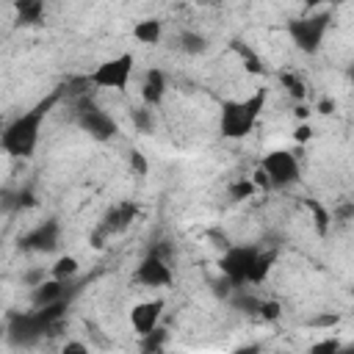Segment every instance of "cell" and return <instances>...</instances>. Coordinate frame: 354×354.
<instances>
[{"label":"cell","mask_w":354,"mask_h":354,"mask_svg":"<svg viewBox=\"0 0 354 354\" xmlns=\"http://www.w3.org/2000/svg\"><path fill=\"white\" fill-rule=\"evenodd\" d=\"M274 260H277V249H268V252H263V249H260V254H257V263H254V268H252V277H249V285H260V282L268 277V271H271Z\"/></svg>","instance_id":"obj_18"},{"label":"cell","mask_w":354,"mask_h":354,"mask_svg":"<svg viewBox=\"0 0 354 354\" xmlns=\"http://www.w3.org/2000/svg\"><path fill=\"white\" fill-rule=\"evenodd\" d=\"M343 346L337 343V340H321V343H315V346H310V351L313 354H324V351H340Z\"/></svg>","instance_id":"obj_29"},{"label":"cell","mask_w":354,"mask_h":354,"mask_svg":"<svg viewBox=\"0 0 354 354\" xmlns=\"http://www.w3.org/2000/svg\"><path fill=\"white\" fill-rule=\"evenodd\" d=\"M64 313H66V299H58L44 307H33L30 313H11L6 318V337L14 346H36L44 335H55L64 326Z\"/></svg>","instance_id":"obj_2"},{"label":"cell","mask_w":354,"mask_h":354,"mask_svg":"<svg viewBox=\"0 0 354 354\" xmlns=\"http://www.w3.org/2000/svg\"><path fill=\"white\" fill-rule=\"evenodd\" d=\"M64 97L61 88L50 91L44 100H39L33 108H28L25 113H19L17 119H11L3 133H0V147L3 152L14 155V158H30L36 144H39V133H41V122L47 119V113L55 108V102Z\"/></svg>","instance_id":"obj_1"},{"label":"cell","mask_w":354,"mask_h":354,"mask_svg":"<svg viewBox=\"0 0 354 354\" xmlns=\"http://www.w3.org/2000/svg\"><path fill=\"white\" fill-rule=\"evenodd\" d=\"M310 136H313V127H310V124H307V122H304V124H299V127H296V141H307V138H310Z\"/></svg>","instance_id":"obj_31"},{"label":"cell","mask_w":354,"mask_h":354,"mask_svg":"<svg viewBox=\"0 0 354 354\" xmlns=\"http://www.w3.org/2000/svg\"><path fill=\"white\" fill-rule=\"evenodd\" d=\"M72 119H75V124H77L83 133H88L94 141H111V138L119 133L116 119H113L111 113H105L88 94L72 100Z\"/></svg>","instance_id":"obj_4"},{"label":"cell","mask_w":354,"mask_h":354,"mask_svg":"<svg viewBox=\"0 0 354 354\" xmlns=\"http://www.w3.org/2000/svg\"><path fill=\"white\" fill-rule=\"evenodd\" d=\"M257 254H260V246H227L218 260V268L235 288H243V285H249Z\"/></svg>","instance_id":"obj_6"},{"label":"cell","mask_w":354,"mask_h":354,"mask_svg":"<svg viewBox=\"0 0 354 354\" xmlns=\"http://www.w3.org/2000/svg\"><path fill=\"white\" fill-rule=\"evenodd\" d=\"M133 55L130 53H122L116 58H108L102 61L88 77H91V86H100V88H113V91H124L127 88V80L133 75Z\"/></svg>","instance_id":"obj_8"},{"label":"cell","mask_w":354,"mask_h":354,"mask_svg":"<svg viewBox=\"0 0 354 354\" xmlns=\"http://www.w3.org/2000/svg\"><path fill=\"white\" fill-rule=\"evenodd\" d=\"M133 279L138 285H147V288H163L171 282V268H169V260L155 254V252H147L144 260L138 263Z\"/></svg>","instance_id":"obj_11"},{"label":"cell","mask_w":354,"mask_h":354,"mask_svg":"<svg viewBox=\"0 0 354 354\" xmlns=\"http://www.w3.org/2000/svg\"><path fill=\"white\" fill-rule=\"evenodd\" d=\"M58 238H61L58 218H44L19 238V246L28 249V252H53L58 246Z\"/></svg>","instance_id":"obj_10"},{"label":"cell","mask_w":354,"mask_h":354,"mask_svg":"<svg viewBox=\"0 0 354 354\" xmlns=\"http://www.w3.org/2000/svg\"><path fill=\"white\" fill-rule=\"evenodd\" d=\"M163 94H166V75H163V69H158V66L147 69L144 83H141V100H144V105H149V108L160 105L163 102Z\"/></svg>","instance_id":"obj_14"},{"label":"cell","mask_w":354,"mask_h":354,"mask_svg":"<svg viewBox=\"0 0 354 354\" xmlns=\"http://www.w3.org/2000/svg\"><path fill=\"white\" fill-rule=\"evenodd\" d=\"M348 77H351V83H354V64L348 66Z\"/></svg>","instance_id":"obj_36"},{"label":"cell","mask_w":354,"mask_h":354,"mask_svg":"<svg viewBox=\"0 0 354 354\" xmlns=\"http://www.w3.org/2000/svg\"><path fill=\"white\" fill-rule=\"evenodd\" d=\"M75 274H77V260L72 254L58 257V263L53 266V277H58V279H75Z\"/></svg>","instance_id":"obj_22"},{"label":"cell","mask_w":354,"mask_h":354,"mask_svg":"<svg viewBox=\"0 0 354 354\" xmlns=\"http://www.w3.org/2000/svg\"><path fill=\"white\" fill-rule=\"evenodd\" d=\"M257 315H263L266 321H277V318L282 315V310H279V301H274V299H268V301H260V307H257Z\"/></svg>","instance_id":"obj_25"},{"label":"cell","mask_w":354,"mask_h":354,"mask_svg":"<svg viewBox=\"0 0 354 354\" xmlns=\"http://www.w3.org/2000/svg\"><path fill=\"white\" fill-rule=\"evenodd\" d=\"M326 28H329V11H318V14L296 17V19L288 22V33H290L293 44H296L301 53H307V55L318 53Z\"/></svg>","instance_id":"obj_5"},{"label":"cell","mask_w":354,"mask_h":354,"mask_svg":"<svg viewBox=\"0 0 354 354\" xmlns=\"http://www.w3.org/2000/svg\"><path fill=\"white\" fill-rule=\"evenodd\" d=\"M163 307H166V304H163V299H149V301L136 304V307L130 310V324H133V329H136L138 335L152 332V329L158 326V321H160Z\"/></svg>","instance_id":"obj_12"},{"label":"cell","mask_w":354,"mask_h":354,"mask_svg":"<svg viewBox=\"0 0 354 354\" xmlns=\"http://www.w3.org/2000/svg\"><path fill=\"white\" fill-rule=\"evenodd\" d=\"M252 191H254V180H238V183H232V185H230V196H232L235 202H241V199L252 196Z\"/></svg>","instance_id":"obj_24"},{"label":"cell","mask_w":354,"mask_h":354,"mask_svg":"<svg viewBox=\"0 0 354 354\" xmlns=\"http://www.w3.org/2000/svg\"><path fill=\"white\" fill-rule=\"evenodd\" d=\"M127 163H130V169H133L136 174H147V169H149V166H147V158H144L138 149H130V152H127Z\"/></svg>","instance_id":"obj_26"},{"label":"cell","mask_w":354,"mask_h":354,"mask_svg":"<svg viewBox=\"0 0 354 354\" xmlns=\"http://www.w3.org/2000/svg\"><path fill=\"white\" fill-rule=\"evenodd\" d=\"M318 111H321V113H332V111H335V100H329V97H324V100L318 102Z\"/></svg>","instance_id":"obj_33"},{"label":"cell","mask_w":354,"mask_h":354,"mask_svg":"<svg viewBox=\"0 0 354 354\" xmlns=\"http://www.w3.org/2000/svg\"><path fill=\"white\" fill-rule=\"evenodd\" d=\"M279 83L288 88V94L293 97V100H304V94H307V86L293 75V72H279Z\"/></svg>","instance_id":"obj_20"},{"label":"cell","mask_w":354,"mask_h":354,"mask_svg":"<svg viewBox=\"0 0 354 354\" xmlns=\"http://www.w3.org/2000/svg\"><path fill=\"white\" fill-rule=\"evenodd\" d=\"M296 113H299L301 119H307V108H304V105H299V108H296Z\"/></svg>","instance_id":"obj_35"},{"label":"cell","mask_w":354,"mask_h":354,"mask_svg":"<svg viewBox=\"0 0 354 354\" xmlns=\"http://www.w3.org/2000/svg\"><path fill=\"white\" fill-rule=\"evenodd\" d=\"M163 343H166V332H163L160 326H155L152 332L141 335V348H144V351H160Z\"/></svg>","instance_id":"obj_23"},{"label":"cell","mask_w":354,"mask_h":354,"mask_svg":"<svg viewBox=\"0 0 354 354\" xmlns=\"http://www.w3.org/2000/svg\"><path fill=\"white\" fill-rule=\"evenodd\" d=\"M335 218H337V221H346V218H354V202H346V205H340V207L335 210Z\"/></svg>","instance_id":"obj_30"},{"label":"cell","mask_w":354,"mask_h":354,"mask_svg":"<svg viewBox=\"0 0 354 354\" xmlns=\"http://www.w3.org/2000/svg\"><path fill=\"white\" fill-rule=\"evenodd\" d=\"M44 277H47V274H44V268H30V271H25V274H22V282H25L28 288H36V285H41V282H44Z\"/></svg>","instance_id":"obj_28"},{"label":"cell","mask_w":354,"mask_h":354,"mask_svg":"<svg viewBox=\"0 0 354 354\" xmlns=\"http://www.w3.org/2000/svg\"><path fill=\"white\" fill-rule=\"evenodd\" d=\"M133 36L144 44H158L160 36H163V22L158 17H149V19H141L136 28H133Z\"/></svg>","instance_id":"obj_17"},{"label":"cell","mask_w":354,"mask_h":354,"mask_svg":"<svg viewBox=\"0 0 354 354\" xmlns=\"http://www.w3.org/2000/svg\"><path fill=\"white\" fill-rule=\"evenodd\" d=\"M19 25H39L44 17V0H14Z\"/></svg>","instance_id":"obj_15"},{"label":"cell","mask_w":354,"mask_h":354,"mask_svg":"<svg viewBox=\"0 0 354 354\" xmlns=\"http://www.w3.org/2000/svg\"><path fill=\"white\" fill-rule=\"evenodd\" d=\"M260 169L266 171L271 188H290L299 183L301 177V166H299V158L288 149H274L268 152L263 160H260Z\"/></svg>","instance_id":"obj_7"},{"label":"cell","mask_w":354,"mask_h":354,"mask_svg":"<svg viewBox=\"0 0 354 354\" xmlns=\"http://www.w3.org/2000/svg\"><path fill=\"white\" fill-rule=\"evenodd\" d=\"M310 207H313V213H315V227H318V232H326V227H329V216H326V210L321 207V205H315V202H307Z\"/></svg>","instance_id":"obj_27"},{"label":"cell","mask_w":354,"mask_h":354,"mask_svg":"<svg viewBox=\"0 0 354 354\" xmlns=\"http://www.w3.org/2000/svg\"><path fill=\"white\" fill-rule=\"evenodd\" d=\"M66 288H72V279H58V277L44 279L41 285L33 288L30 301H33V307H44V304H53V301H58V299H69Z\"/></svg>","instance_id":"obj_13"},{"label":"cell","mask_w":354,"mask_h":354,"mask_svg":"<svg viewBox=\"0 0 354 354\" xmlns=\"http://www.w3.org/2000/svg\"><path fill=\"white\" fill-rule=\"evenodd\" d=\"M69 351L86 354V351H88V346H86V343H66V346H64V354H69Z\"/></svg>","instance_id":"obj_32"},{"label":"cell","mask_w":354,"mask_h":354,"mask_svg":"<svg viewBox=\"0 0 354 354\" xmlns=\"http://www.w3.org/2000/svg\"><path fill=\"white\" fill-rule=\"evenodd\" d=\"M230 44H232V50L241 55V61H243V66H246L249 72H263V66H260V58H257V55H254V53H252V50H249V47H246L241 39H232Z\"/></svg>","instance_id":"obj_19"},{"label":"cell","mask_w":354,"mask_h":354,"mask_svg":"<svg viewBox=\"0 0 354 354\" xmlns=\"http://www.w3.org/2000/svg\"><path fill=\"white\" fill-rule=\"evenodd\" d=\"M263 108H266V88H257L254 94H249L243 100H227V102H221V116H218L221 136L230 138V141L249 136L254 130Z\"/></svg>","instance_id":"obj_3"},{"label":"cell","mask_w":354,"mask_h":354,"mask_svg":"<svg viewBox=\"0 0 354 354\" xmlns=\"http://www.w3.org/2000/svg\"><path fill=\"white\" fill-rule=\"evenodd\" d=\"M174 47L185 55H202L207 50V39L196 30H180L177 39H174Z\"/></svg>","instance_id":"obj_16"},{"label":"cell","mask_w":354,"mask_h":354,"mask_svg":"<svg viewBox=\"0 0 354 354\" xmlns=\"http://www.w3.org/2000/svg\"><path fill=\"white\" fill-rule=\"evenodd\" d=\"M136 216H138V205H133V202H119V205H113V207L102 216V221L94 227V232H91V246H102L111 235L127 230Z\"/></svg>","instance_id":"obj_9"},{"label":"cell","mask_w":354,"mask_h":354,"mask_svg":"<svg viewBox=\"0 0 354 354\" xmlns=\"http://www.w3.org/2000/svg\"><path fill=\"white\" fill-rule=\"evenodd\" d=\"M130 119H133V124H136L138 133H149V130L155 127V119H152L149 105H144V108H133V111H130Z\"/></svg>","instance_id":"obj_21"},{"label":"cell","mask_w":354,"mask_h":354,"mask_svg":"<svg viewBox=\"0 0 354 354\" xmlns=\"http://www.w3.org/2000/svg\"><path fill=\"white\" fill-rule=\"evenodd\" d=\"M307 3V8H313V6H318V3H340V0H304Z\"/></svg>","instance_id":"obj_34"}]
</instances>
